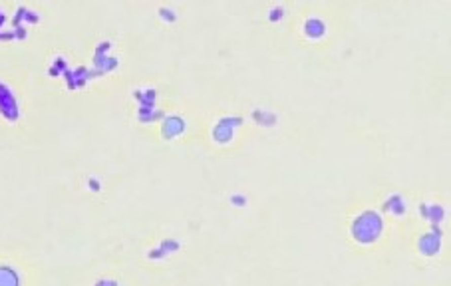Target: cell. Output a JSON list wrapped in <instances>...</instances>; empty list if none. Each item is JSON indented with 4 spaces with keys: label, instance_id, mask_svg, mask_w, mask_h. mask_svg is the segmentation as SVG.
<instances>
[{
    "label": "cell",
    "instance_id": "cell-10",
    "mask_svg": "<svg viewBox=\"0 0 451 286\" xmlns=\"http://www.w3.org/2000/svg\"><path fill=\"white\" fill-rule=\"evenodd\" d=\"M159 18L163 20V22H177V12L173 10V8H169V6H161L159 8Z\"/></svg>",
    "mask_w": 451,
    "mask_h": 286
},
{
    "label": "cell",
    "instance_id": "cell-1",
    "mask_svg": "<svg viewBox=\"0 0 451 286\" xmlns=\"http://www.w3.org/2000/svg\"><path fill=\"white\" fill-rule=\"evenodd\" d=\"M350 233L360 244H374L384 233V219L376 211H364L354 219Z\"/></svg>",
    "mask_w": 451,
    "mask_h": 286
},
{
    "label": "cell",
    "instance_id": "cell-8",
    "mask_svg": "<svg viewBox=\"0 0 451 286\" xmlns=\"http://www.w3.org/2000/svg\"><path fill=\"white\" fill-rule=\"evenodd\" d=\"M386 211H392L394 214H404L405 209H404V199L400 197V195H392L390 199H388V203H386V207H384Z\"/></svg>",
    "mask_w": 451,
    "mask_h": 286
},
{
    "label": "cell",
    "instance_id": "cell-17",
    "mask_svg": "<svg viewBox=\"0 0 451 286\" xmlns=\"http://www.w3.org/2000/svg\"><path fill=\"white\" fill-rule=\"evenodd\" d=\"M88 185H90V189L94 191V193H97V191L101 189V183H99V181H97V179H94V177H92V179H90V181H88Z\"/></svg>",
    "mask_w": 451,
    "mask_h": 286
},
{
    "label": "cell",
    "instance_id": "cell-4",
    "mask_svg": "<svg viewBox=\"0 0 451 286\" xmlns=\"http://www.w3.org/2000/svg\"><path fill=\"white\" fill-rule=\"evenodd\" d=\"M418 248L426 257H435L439 253V248H441V233H439V229H431L429 233H426L424 237L420 238Z\"/></svg>",
    "mask_w": 451,
    "mask_h": 286
},
{
    "label": "cell",
    "instance_id": "cell-20",
    "mask_svg": "<svg viewBox=\"0 0 451 286\" xmlns=\"http://www.w3.org/2000/svg\"><path fill=\"white\" fill-rule=\"evenodd\" d=\"M0 14H2V10H0Z\"/></svg>",
    "mask_w": 451,
    "mask_h": 286
},
{
    "label": "cell",
    "instance_id": "cell-2",
    "mask_svg": "<svg viewBox=\"0 0 451 286\" xmlns=\"http://www.w3.org/2000/svg\"><path fill=\"white\" fill-rule=\"evenodd\" d=\"M242 125V118H221L213 127V139L219 145H229V143L235 139V133L237 129Z\"/></svg>",
    "mask_w": 451,
    "mask_h": 286
},
{
    "label": "cell",
    "instance_id": "cell-9",
    "mask_svg": "<svg viewBox=\"0 0 451 286\" xmlns=\"http://www.w3.org/2000/svg\"><path fill=\"white\" fill-rule=\"evenodd\" d=\"M66 70H68V60H66L64 56H56L54 62H52L50 68H48V74H50V76H62Z\"/></svg>",
    "mask_w": 451,
    "mask_h": 286
},
{
    "label": "cell",
    "instance_id": "cell-19",
    "mask_svg": "<svg viewBox=\"0 0 451 286\" xmlns=\"http://www.w3.org/2000/svg\"><path fill=\"white\" fill-rule=\"evenodd\" d=\"M4 22H6V16H4V12H2V14H0V28L4 26Z\"/></svg>",
    "mask_w": 451,
    "mask_h": 286
},
{
    "label": "cell",
    "instance_id": "cell-3",
    "mask_svg": "<svg viewBox=\"0 0 451 286\" xmlns=\"http://www.w3.org/2000/svg\"><path fill=\"white\" fill-rule=\"evenodd\" d=\"M0 116L8 121H18L20 118V105L14 92L10 90L8 84L0 82Z\"/></svg>",
    "mask_w": 451,
    "mask_h": 286
},
{
    "label": "cell",
    "instance_id": "cell-13",
    "mask_svg": "<svg viewBox=\"0 0 451 286\" xmlns=\"http://www.w3.org/2000/svg\"><path fill=\"white\" fill-rule=\"evenodd\" d=\"M429 221H433V223H439L441 219H443V209L441 207H437V205H433V207H429Z\"/></svg>",
    "mask_w": 451,
    "mask_h": 286
},
{
    "label": "cell",
    "instance_id": "cell-14",
    "mask_svg": "<svg viewBox=\"0 0 451 286\" xmlns=\"http://www.w3.org/2000/svg\"><path fill=\"white\" fill-rule=\"evenodd\" d=\"M110 48H112V42H110V40L99 42L97 48H95V56H110Z\"/></svg>",
    "mask_w": 451,
    "mask_h": 286
},
{
    "label": "cell",
    "instance_id": "cell-7",
    "mask_svg": "<svg viewBox=\"0 0 451 286\" xmlns=\"http://www.w3.org/2000/svg\"><path fill=\"white\" fill-rule=\"evenodd\" d=\"M12 284H20V278L16 274L14 268L6 266V264H0V286H12Z\"/></svg>",
    "mask_w": 451,
    "mask_h": 286
},
{
    "label": "cell",
    "instance_id": "cell-5",
    "mask_svg": "<svg viewBox=\"0 0 451 286\" xmlns=\"http://www.w3.org/2000/svg\"><path fill=\"white\" fill-rule=\"evenodd\" d=\"M185 127H187L185 119L181 116H169V118H163V121H161V135H163V139L171 141V139L183 135Z\"/></svg>",
    "mask_w": 451,
    "mask_h": 286
},
{
    "label": "cell",
    "instance_id": "cell-15",
    "mask_svg": "<svg viewBox=\"0 0 451 286\" xmlns=\"http://www.w3.org/2000/svg\"><path fill=\"white\" fill-rule=\"evenodd\" d=\"M12 34H14V38H18V40H26V38H28V30H26V26H24V24L14 26Z\"/></svg>",
    "mask_w": 451,
    "mask_h": 286
},
{
    "label": "cell",
    "instance_id": "cell-18",
    "mask_svg": "<svg viewBox=\"0 0 451 286\" xmlns=\"http://www.w3.org/2000/svg\"><path fill=\"white\" fill-rule=\"evenodd\" d=\"M8 40H14V34L12 32H0V42H8Z\"/></svg>",
    "mask_w": 451,
    "mask_h": 286
},
{
    "label": "cell",
    "instance_id": "cell-16",
    "mask_svg": "<svg viewBox=\"0 0 451 286\" xmlns=\"http://www.w3.org/2000/svg\"><path fill=\"white\" fill-rule=\"evenodd\" d=\"M231 203L237 205V207H242V205H247V197H245V195H233V197H231Z\"/></svg>",
    "mask_w": 451,
    "mask_h": 286
},
{
    "label": "cell",
    "instance_id": "cell-6",
    "mask_svg": "<svg viewBox=\"0 0 451 286\" xmlns=\"http://www.w3.org/2000/svg\"><path fill=\"white\" fill-rule=\"evenodd\" d=\"M302 34L308 38V40H320L326 36V22L318 16H310L302 24Z\"/></svg>",
    "mask_w": 451,
    "mask_h": 286
},
{
    "label": "cell",
    "instance_id": "cell-12",
    "mask_svg": "<svg viewBox=\"0 0 451 286\" xmlns=\"http://www.w3.org/2000/svg\"><path fill=\"white\" fill-rule=\"evenodd\" d=\"M38 24L40 22V16H38V12L36 10H30V8H26L24 10V18H22V24Z\"/></svg>",
    "mask_w": 451,
    "mask_h": 286
},
{
    "label": "cell",
    "instance_id": "cell-11",
    "mask_svg": "<svg viewBox=\"0 0 451 286\" xmlns=\"http://www.w3.org/2000/svg\"><path fill=\"white\" fill-rule=\"evenodd\" d=\"M283 18H285V8L283 6H274V8H270V12H268V20L270 22H283Z\"/></svg>",
    "mask_w": 451,
    "mask_h": 286
}]
</instances>
